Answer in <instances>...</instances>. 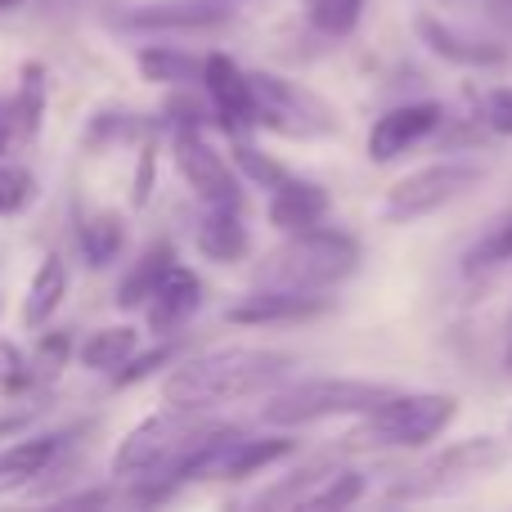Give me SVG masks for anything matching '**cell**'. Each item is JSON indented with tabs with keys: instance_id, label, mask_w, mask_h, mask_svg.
Masks as SVG:
<instances>
[{
	"instance_id": "obj_1",
	"label": "cell",
	"mask_w": 512,
	"mask_h": 512,
	"mask_svg": "<svg viewBox=\"0 0 512 512\" xmlns=\"http://www.w3.org/2000/svg\"><path fill=\"white\" fill-rule=\"evenodd\" d=\"M292 369V355L283 351H261V346H230V351H212L203 360L180 364L162 387V400L180 409H212L234 405L243 396H261L274 391Z\"/></svg>"
},
{
	"instance_id": "obj_2",
	"label": "cell",
	"mask_w": 512,
	"mask_h": 512,
	"mask_svg": "<svg viewBox=\"0 0 512 512\" xmlns=\"http://www.w3.org/2000/svg\"><path fill=\"white\" fill-rule=\"evenodd\" d=\"M360 265V243L342 230H315L288 234L283 248H274L256 265V288H297V292H324L342 283Z\"/></svg>"
},
{
	"instance_id": "obj_3",
	"label": "cell",
	"mask_w": 512,
	"mask_h": 512,
	"mask_svg": "<svg viewBox=\"0 0 512 512\" xmlns=\"http://www.w3.org/2000/svg\"><path fill=\"white\" fill-rule=\"evenodd\" d=\"M396 396L387 382H360V378H301L288 387H274L265 400V423L274 427H306L319 418H342V414H373L382 400Z\"/></svg>"
},
{
	"instance_id": "obj_4",
	"label": "cell",
	"mask_w": 512,
	"mask_h": 512,
	"mask_svg": "<svg viewBox=\"0 0 512 512\" xmlns=\"http://www.w3.org/2000/svg\"><path fill=\"white\" fill-rule=\"evenodd\" d=\"M459 414V400L450 391H396L391 400H382L373 414H364L360 432L346 436L351 445H396V450H418L432 445L445 427Z\"/></svg>"
},
{
	"instance_id": "obj_5",
	"label": "cell",
	"mask_w": 512,
	"mask_h": 512,
	"mask_svg": "<svg viewBox=\"0 0 512 512\" xmlns=\"http://www.w3.org/2000/svg\"><path fill=\"white\" fill-rule=\"evenodd\" d=\"M481 176H486V171H481L477 162H463V158H445V162H432V167H418L387 189L382 216H387L391 225L423 221V216L441 212V207L459 203L463 194H472V189L481 185Z\"/></svg>"
},
{
	"instance_id": "obj_6",
	"label": "cell",
	"mask_w": 512,
	"mask_h": 512,
	"mask_svg": "<svg viewBox=\"0 0 512 512\" xmlns=\"http://www.w3.org/2000/svg\"><path fill=\"white\" fill-rule=\"evenodd\" d=\"M252 95H256V126L279 135H297V140H310V135H333V108L324 99H315L310 90H301L297 81L270 77V72H252Z\"/></svg>"
},
{
	"instance_id": "obj_7",
	"label": "cell",
	"mask_w": 512,
	"mask_h": 512,
	"mask_svg": "<svg viewBox=\"0 0 512 512\" xmlns=\"http://www.w3.org/2000/svg\"><path fill=\"white\" fill-rule=\"evenodd\" d=\"M171 153H176V167H180V176H185V185L194 189L207 207H239L243 203L239 167L225 162V153H216L212 144L198 135V126H180L176 140H171Z\"/></svg>"
},
{
	"instance_id": "obj_8",
	"label": "cell",
	"mask_w": 512,
	"mask_h": 512,
	"mask_svg": "<svg viewBox=\"0 0 512 512\" xmlns=\"http://www.w3.org/2000/svg\"><path fill=\"white\" fill-rule=\"evenodd\" d=\"M203 90L212 99V117L234 135H248L256 126V95H252V72H243L230 54H207Z\"/></svg>"
},
{
	"instance_id": "obj_9",
	"label": "cell",
	"mask_w": 512,
	"mask_h": 512,
	"mask_svg": "<svg viewBox=\"0 0 512 512\" xmlns=\"http://www.w3.org/2000/svg\"><path fill=\"white\" fill-rule=\"evenodd\" d=\"M441 122H445V108L432 104V99L387 108L369 131V158L373 162H396L400 153H409L414 144H423L427 135L441 131Z\"/></svg>"
},
{
	"instance_id": "obj_10",
	"label": "cell",
	"mask_w": 512,
	"mask_h": 512,
	"mask_svg": "<svg viewBox=\"0 0 512 512\" xmlns=\"http://www.w3.org/2000/svg\"><path fill=\"white\" fill-rule=\"evenodd\" d=\"M504 463V445L490 441V436H468V441L450 445L441 450L423 472H414V486L400 490V495H432V490L450 486V481H468V477H481V472L499 468Z\"/></svg>"
},
{
	"instance_id": "obj_11",
	"label": "cell",
	"mask_w": 512,
	"mask_h": 512,
	"mask_svg": "<svg viewBox=\"0 0 512 512\" xmlns=\"http://www.w3.org/2000/svg\"><path fill=\"white\" fill-rule=\"evenodd\" d=\"M333 301L324 292H297V288H256L252 297H243L239 306L225 310L230 324L261 328V324H297V319H315Z\"/></svg>"
},
{
	"instance_id": "obj_12",
	"label": "cell",
	"mask_w": 512,
	"mask_h": 512,
	"mask_svg": "<svg viewBox=\"0 0 512 512\" xmlns=\"http://www.w3.org/2000/svg\"><path fill=\"white\" fill-rule=\"evenodd\" d=\"M414 32L423 36V45L436 54V59L459 63V68H499V63H508V50H504V45L459 32V27L441 23L436 14H418V18H414Z\"/></svg>"
},
{
	"instance_id": "obj_13",
	"label": "cell",
	"mask_w": 512,
	"mask_h": 512,
	"mask_svg": "<svg viewBox=\"0 0 512 512\" xmlns=\"http://www.w3.org/2000/svg\"><path fill=\"white\" fill-rule=\"evenodd\" d=\"M328 189L319 180H301V176H288L279 189H270V225L279 234H301V230H315V225L328 221Z\"/></svg>"
},
{
	"instance_id": "obj_14",
	"label": "cell",
	"mask_w": 512,
	"mask_h": 512,
	"mask_svg": "<svg viewBox=\"0 0 512 512\" xmlns=\"http://www.w3.org/2000/svg\"><path fill=\"white\" fill-rule=\"evenodd\" d=\"M68 450V436L45 432V436H23V441L5 445L0 450V495H14V490H27L32 481H41L54 463Z\"/></svg>"
},
{
	"instance_id": "obj_15",
	"label": "cell",
	"mask_w": 512,
	"mask_h": 512,
	"mask_svg": "<svg viewBox=\"0 0 512 512\" xmlns=\"http://www.w3.org/2000/svg\"><path fill=\"white\" fill-rule=\"evenodd\" d=\"M198 306H203V279H198L189 265H171L167 274H162L158 292L149 297V328L153 333H176L180 324H185L189 315H198Z\"/></svg>"
},
{
	"instance_id": "obj_16",
	"label": "cell",
	"mask_w": 512,
	"mask_h": 512,
	"mask_svg": "<svg viewBox=\"0 0 512 512\" xmlns=\"http://www.w3.org/2000/svg\"><path fill=\"white\" fill-rule=\"evenodd\" d=\"M230 18V9L212 5V0H162V5H140L122 18L126 27H140V32H203V27H221Z\"/></svg>"
},
{
	"instance_id": "obj_17",
	"label": "cell",
	"mask_w": 512,
	"mask_h": 512,
	"mask_svg": "<svg viewBox=\"0 0 512 512\" xmlns=\"http://www.w3.org/2000/svg\"><path fill=\"white\" fill-rule=\"evenodd\" d=\"M68 283H72V270L63 261V252H45V261L36 265L32 283H27V297H23V324L27 328H45L54 319V310L63 306L68 297Z\"/></svg>"
},
{
	"instance_id": "obj_18",
	"label": "cell",
	"mask_w": 512,
	"mask_h": 512,
	"mask_svg": "<svg viewBox=\"0 0 512 512\" xmlns=\"http://www.w3.org/2000/svg\"><path fill=\"white\" fill-rule=\"evenodd\" d=\"M198 252L216 265H239L248 256V230H243L239 207H207L198 225Z\"/></svg>"
},
{
	"instance_id": "obj_19",
	"label": "cell",
	"mask_w": 512,
	"mask_h": 512,
	"mask_svg": "<svg viewBox=\"0 0 512 512\" xmlns=\"http://www.w3.org/2000/svg\"><path fill=\"white\" fill-rule=\"evenodd\" d=\"M140 355V333L131 324H113V328H95L86 342L77 346V360L90 373H117Z\"/></svg>"
},
{
	"instance_id": "obj_20",
	"label": "cell",
	"mask_w": 512,
	"mask_h": 512,
	"mask_svg": "<svg viewBox=\"0 0 512 512\" xmlns=\"http://www.w3.org/2000/svg\"><path fill=\"white\" fill-rule=\"evenodd\" d=\"M144 81H158V86H203L207 59L185 50H171V45H149V50L135 54Z\"/></svg>"
},
{
	"instance_id": "obj_21",
	"label": "cell",
	"mask_w": 512,
	"mask_h": 512,
	"mask_svg": "<svg viewBox=\"0 0 512 512\" xmlns=\"http://www.w3.org/2000/svg\"><path fill=\"white\" fill-rule=\"evenodd\" d=\"M171 265H176V248H171V243H153V248L135 261V270L122 279V288H117V306L122 310H144Z\"/></svg>"
},
{
	"instance_id": "obj_22",
	"label": "cell",
	"mask_w": 512,
	"mask_h": 512,
	"mask_svg": "<svg viewBox=\"0 0 512 512\" xmlns=\"http://www.w3.org/2000/svg\"><path fill=\"white\" fill-rule=\"evenodd\" d=\"M512 261V216L495 221L468 252H463V274H490Z\"/></svg>"
},
{
	"instance_id": "obj_23",
	"label": "cell",
	"mask_w": 512,
	"mask_h": 512,
	"mask_svg": "<svg viewBox=\"0 0 512 512\" xmlns=\"http://www.w3.org/2000/svg\"><path fill=\"white\" fill-rule=\"evenodd\" d=\"M9 108H14L18 126H23V140H36V131H41V113H45V68L41 63H27L23 68Z\"/></svg>"
},
{
	"instance_id": "obj_24",
	"label": "cell",
	"mask_w": 512,
	"mask_h": 512,
	"mask_svg": "<svg viewBox=\"0 0 512 512\" xmlns=\"http://www.w3.org/2000/svg\"><path fill=\"white\" fill-rule=\"evenodd\" d=\"M81 256H86L90 265H108L117 252H122V239H126V230H122V221H117L113 212H99V216H90L86 225H81Z\"/></svg>"
},
{
	"instance_id": "obj_25",
	"label": "cell",
	"mask_w": 512,
	"mask_h": 512,
	"mask_svg": "<svg viewBox=\"0 0 512 512\" xmlns=\"http://www.w3.org/2000/svg\"><path fill=\"white\" fill-rule=\"evenodd\" d=\"M230 153H234V167L243 171V180H252V185H261V189H279L283 180L292 176L288 167H279L270 153H261L252 140H243V135H234Z\"/></svg>"
},
{
	"instance_id": "obj_26",
	"label": "cell",
	"mask_w": 512,
	"mask_h": 512,
	"mask_svg": "<svg viewBox=\"0 0 512 512\" xmlns=\"http://www.w3.org/2000/svg\"><path fill=\"white\" fill-rule=\"evenodd\" d=\"M360 14H364V0H306V18L315 23V32H324V36L355 32Z\"/></svg>"
},
{
	"instance_id": "obj_27",
	"label": "cell",
	"mask_w": 512,
	"mask_h": 512,
	"mask_svg": "<svg viewBox=\"0 0 512 512\" xmlns=\"http://www.w3.org/2000/svg\"><path fill=\"white\" fill-rule=\"evenodd\" d=\"M36 198V176L18 162H0V216H18Z\"/></svg>"
},
{
	"instance_id": "obj_28",
	"label": "cell",
	"mask_w": 512,
	"mask_h": 512,
	"mask_svg": "<svg viewBox=\"0 0 512 512\" xmlns=\"http://www.w3.org/2000/svg\"><path fill=\"white\" fill-rule=\"evenodd\" d=\"M364 495V477L360 472H351V468H333L324 477V486L310 495V504L306 508H346V504H355V499Z\"/></svg>"
},
{
	"instance_id": "obj_29",
	"label": "cell",
	"mask_w": 512,
	"mask_h": 512,
	"mask_svg": "<svg viewBox=\"0 0 512 512\" xmlns=\"http://www.w3.org/2000/svg\"><path fill=\"white\" fill-rule=\"evenodd\" d=\"M32 387V360L18 351L14 342H0V391L18 396V391Z\"/></svg>"
},
{
	"instance_id": "obj_30",
	"label": "cell",
	"mask_w": 512,
	"mask_h": 512,
	"mask_svg": "<svg viewBox=\"0 0 512 512\" xmlns=\"http://www.w3.org/2000/svg\"><path fill=\"white\" fill-rule=\"evenodd\" d=\"M171 360H176V346H158V351H149V355H135L126 369H117L113 382L117 387H131V382H144V378H153L158 369H167Z\"/></svg>"
},
{
	"instance_id": "obj_31",
	"label": "cell",
	"mask_w": 512,
	"mask_h": 512,
	"mask_svg": "<svg viewBox=\"0 0 512 512\" xmlns=\"http://www.w3.org/2000/svg\"><path fill=\"white\" fill-rule=\"evenodd\" d=\"M481 122L499 135H512V86H495L486 95V108H481Z\"/></svg>"
},
{
	"instance_id": "obj_32",
	"label": "cell",
	"mask_w": 512,
	"mask_h": 512,
	"mask_svg": "<svg viewBox=\"0 0 512 512\" xmlns=\"http://www.w3.org/2000/svg\"><path fill=\"white\" fill-rule=\"evenodd\" d=\"M153 167H158V153H153V144H144L140 149V171H135V185H131V203L144 207L153 194Z\"/></svg>"
},
{
	"instance_id": "obj_33",
	"label": "cell",
	"mask_w": 512,
	"mask_h": 512,
	"mask_svg": "<svg viewBox=\"0 0 512 512\" xmlns=\"http://www.w3.org/2000/svg\"><path fill=\"white\" fill-rule=\"evenodd\" d=\"M18 144H23V126H18L14 108H9V99H5V104H0V158H5V153H14Z\"/></svg>"
},
{
	"instance_id": "obj_34",
	"label": "cell",
	"mask_w": 512,
	"mask_h": 512,
	"mask_svg": "<svg viewBox=\"0 0 512 512\" xmlns=\"http://www.w3.org/2000/svg\"><path fill=\"white\" fill-rule=\"evenodd\" d=\"M68 351H72V342L68 337H59V333H50L45 337V346H41V355H50V360H68Z\"/></svg>"
},
{
	"instance_id": "obj_35",
	"label": "cell",
	"mask_w": 512,
	"mask_h": 512,
	"mask_svg": "<svg viewBox=\"0 0 512 512\" xmlns=\"http://www.w3.org/2000/svg\"><path fill=\"white\" fill-rule=\"evenodd\" d=\"M14 5H23V0H0V9H14Z\"/></svg>"
},
{
	"instance_id": "obj_36",
	"label": "cell",
	"mask_w": 512,
	"mask_h": 512,
	"mask_svg": "<svg viewBox=\"0 0 512 512\" xmlns=\"http://www.w3.org/2000/svg\"><path fill=\"white\" fill-rule=\"evenodd\" d=\"M508 369H512V342H508Z\"/></svg>"
},
{
	"instance_id": "obj_37",
	"label": "cell",
	"mask_w": 512,
	"mask_h": 512,
	"mask_svg": "<svg viewBox=\"0 0 512 512\" xmlns=\"http://www.w3.org/2000/svg\"><path fill=\"white\" fill-rule=\"evenodd\" d=\"M508 436H512V418H508Z\"/></svg>"
}]
</instances>
